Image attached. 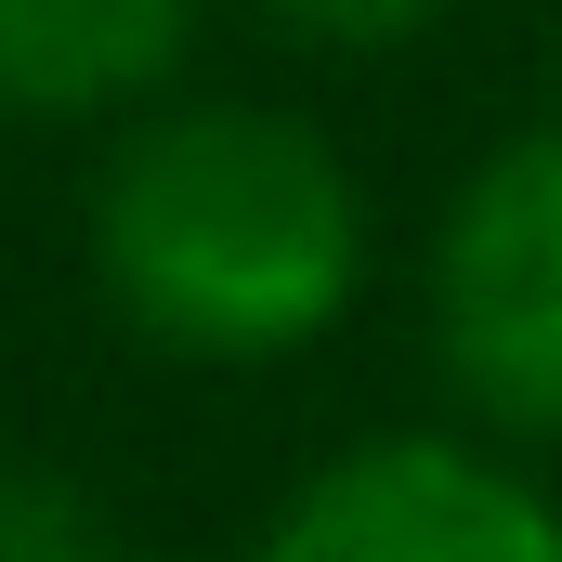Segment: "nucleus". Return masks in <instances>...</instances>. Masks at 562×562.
I'll use <instances>...</instances> for the list:
<instances>
[{
    "label": "nucleus",
    "mask_w": 562,
    "mask_h": 562,
    "mask_svg": "<svg viewBox=\"0 0 562 562\" xmlns=\"http://www.w3.org/2000/svg\"><path fill=\"white\" fill-rule=\"evenodd\" d=\"M210 0H0V119H132L183 79Z\"/></svg>",
    "instance_id": "20e7f679"
},
{
    "label": "nucleus",
    "mask_w": 562,
    "mask_h": 562,
    "mask_svg": "<svg viewBox=\"0 0 562 562\" xmlns=\"http://www.w3.org/2000/svg\"><path fill=\"white\" fill-rule=\"evenodd\" d=\"M445 13H458V0H262V26L301 40V53H406Z\"/></svg>",
    "instance_id": "423d86ee"
},
{
    "label": "nucleus",
    "mask_w": 562,
    "mask_h": 562,
    "mask_svg": "<svg viewBox=\"0 0 562 562\" xmlns=\"http://www.w3.org/2000/svg\"><path fill=\"white\" fill-rule=\"evenodd\" d=\"M431 353L471 419L562 445V119L458 183L431 236Z\"/></svg>",
    "instance_id": "f03ea898"
},
{
    "label": "nucleus",
    "mask_w": 562,
    "mask_h": 562,
    "mask_svg": "<svg viewBox=\"0 0 562 562\" xmlns=\"http://www.w3.org/2000/svg\"><path fill=\"white\" fill-rule=\"evenodd\" d=\"M0 562H119L92 484H66L40 458H0Z\"/></svg>",
    "instance_id": "39448f33"
},
{
    "label": "nucleus",
    "mask_w": 562,
    "mask_h": 562,
    "mask_svg": "<svg viewBox=\"0 0 562 562\" xmlns=\"http://www.w3.org/2000/svg\"><path fill=\"white\" fill-rule=\"evenodd\" d=\"M262 562H562V510L484 445L380 431L276 510Z\"/></svg>",
    "instance_id": "7ed1b4c3"
},
{
    "label": "nucleus",
    "mask_w": 562,
    "mask_h": 562,
    "mask_svg": "<svg viewBox=\"0 0 562 562\" xmlns=\"http://www.w3.org/2000/svg\"><path fill=\"white\" fill-rule=\"evenodd\" d=\"M92 288L183 367H276L367 288V183L288 105H132L92 170Z\"/></svg>",
    "instance_id": "f257e3e1"
}]
</instances>
